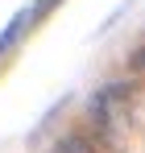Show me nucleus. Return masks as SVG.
I'll return each instance as SVG.
<instances>
[{"instance_id": "1", "label": "nucleus", "mask_w": 145, "mask_h": 153, "mask_svg": "<svg viewBox=\"0 0 145 153\" xmlns=\"http://www.w3.org/2000/svg\"><path fill=\"white\" fill-rule=\"evenodd\" d=\"M91 112H96V128L99 132L116 137L124 128V116H129V87L124 83H112L108 91H99L96 103H91Z\"/></svg>"}, {"instance_id": "2", "label": "nucleus", "mask_w": 145, "mask_h": 153, "mask_svg": "<svg viewBox=\"0 0 145 153\" xmlns=\"http://www.w3.org/2000/svg\"><path fill=\"white\" fill-rule=\"evenodd\" d=\"M29 25H33V8H25V13H17L13 21H8V29L0 33V54H8L17 42H21L25 33H29Z\"/></svg>"}, {"instance_id": "3", "label": "nucleus", "mask_w": 145, "mask_h": 153, "mask_svg": "<svg viewBox=\"0 0 145 153\" xmlns=\"http://www.w3.org/2000/svg\"><path fill=\"white\" fill-rule=\"evenodd\" d=\"M54 153H91V145H87L83 137H67V141H62Z\"/></svg>"}, {"instance_id": "4", "label": "nucleus", "mask_w": 145, "mask_h": 153, "mask_svg": "<svg viewBox=\"0 0 145 153\" xmlns=\"http://www.w3.org/2000/svg\"><path fill=\"white\" fill-rule=\"evenodd\" d=\"M133 62H137V66H141V71H145V46H141V50H137V58H133Z\"/></svg>"}]
</instances>
